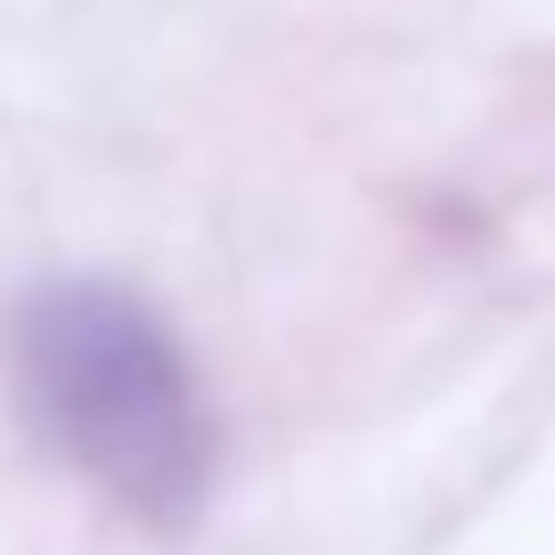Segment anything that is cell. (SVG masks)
<instances>
[{
  "instance_id": "6da1fadb",
  "label": "cell",
  "mask_w": 555,
  "mask_h": 555,
  "mask_svg": "<svg viewBox=\"0 0 555 555\" xmlns=\"http://www.w3.org/2000/svg\"><path fill=\"white\" fill-rule=\"evenodd\" d=\"M25 416L122 515L180 531L212 490V409L189 351L115 278H41L9 311Z\"/></svg>"
}]
</instances>
